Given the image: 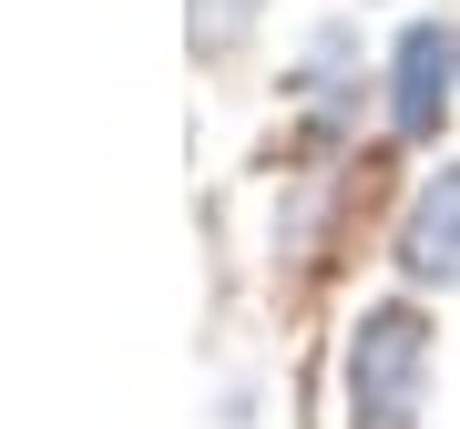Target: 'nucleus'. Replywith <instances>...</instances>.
I'll list each match as a JSON object with an SVG mask.
<instances>
[{
    "mask_svg": "<svg viewBox=\"0 0 460 429\" xmlns=\"http://www.w3.org/2000/svg\"><path fill=\"white\" fill-rule=\"evenodd\" d=\"M420 389H429V317L410 297H389L348 337V409H358V429H410Z\"/></svg>",
    "mask_w": 460,
    "mask_h": 429,
    "instance_id": "f257e3e1",
    "label": "nucleus"
},
{
    "mask_svg": "<svg viewBox=\"0 0 460 429\" xmlns=\"http://www.w3.org/2000/svg\"><path fill=\"white\" fill-rule=\"evenodd\" d=\"M450 83H460V41L440 21H420V31L399 41V62H389V123L410 133V144H429L440 113H450Z\"/></svg>",
    "mask_w": 460,
    "mask_h": 429,
    "instance_id": "f03ea898",
    "label": "nucleus"
},
{
    "mask_svg": "<svg viewBox=\"0 0 460 429\" xmlns=\"http://www.w3.org/2000/svg\"><path fill=\"white\" fill-rule=\"evenodd\" d=\"M399 256H410V276L429 286H460V164H440L410 195V225H399Z\"/></svg>",
    "mask_w": 460,
    "mask_h": 429,
    "instance_id": "7ed1b4c3",
    "label": "nucleus"
}]
</instances>
